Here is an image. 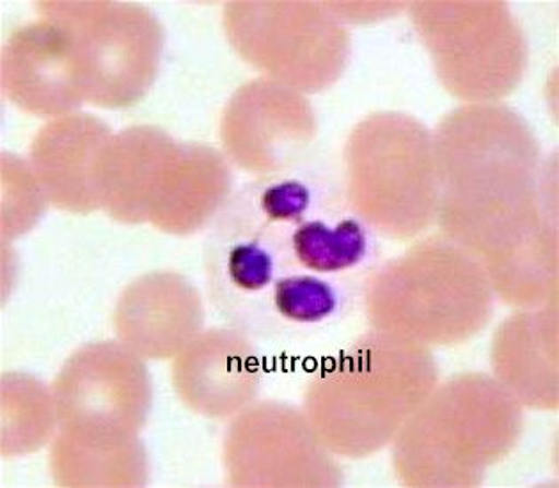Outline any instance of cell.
Instances as JSON below:
<instances>
[{"label":"cell","instance_id":"obj_1","mask_svg":"<svg viewBox=\"0 0 559 488\" xmlns=\"http://www.w3.org/2000/svg\"><path fill=\"white\" fill-rule=\"evenodd\" d=\"M431 133L441 235L487 274L558 246L549 164L521 115L502 102L460 105Z\"/></svg>","mask_w":559,"mask_h":488},{"label":"cell","instance_id":"obj_2","mask_svg":"<svg viewBox=\"0 0 559 488\" xmlns=\"http://www.w3.org/2000/svg\"><path fill=\"white\" fill-rule=\"evenodd\" d=\"M439 384L433 352L388 332H366L311 377L304 414L334 455L384 450Z\"/></svg>","mask_w":559,"mask_h":488},{"label":"cell","instance_id":"obj_3","mask_svg":"<svg viewBox=\"0 0 559 488\" xmlns=\"http://www.w3.org/2000/svg\"><path fill=\"white\" fill-rule=\"evenodd\" d=\"M522 410L492 374L439 382L394 439V471L411 487L481 484L521 439Z\"/></svg>","mask_w":559,"mask_h":488},{"label":"cell","instance_id":"obj_4","mask_svg":"<svg viewBox=\"0 0 559 488\" xmlns=\"http://www.w3.org/2000/svg\"><path fill=\"white\" fill-rule=\"evenodd\" d=\"M493 299L485 266L441 233L414 240L365 285L371 328L430 350L478 336L490 323Z\"/></svg>","mask_w":559,"mask_h":488},{"label":"cell","instance_id":"obj_5","mask_svg":"<svg viewBox=\"0 0 559 488\" xmlns=\"http://www.w3.org/2000/svg\"><path fill=\"white\" fill-rule=\"evenodd\" d=\"M348 209L389 240L413 242L437 224L441 183L433 133L402 112H377L352 130L343 155Z\"/></svg>","mask_w":559,"mask_h":488},{"label":"cell","instance_id":"obj_6","mask_svg":"<svg viewBox=\"0 0 559 488\" xmlns=\"http://www.w3.org/2000/svg\"><path fill=\"white\" fill-rule=\"evenodd\" d=\"M417 34L437 76L462 105L501 104L521 84L527 45L501 2H417Z\"/></svg>","mask_w":559,"mask_h":488},{"label":"cell","instance_id":"obj_7","mask_svg":"<svg viewBox=\"0 0 559 488\" xmlns=\"http://www.w3.org/2000/svg\"><path fill=\"white\" fill-rule=\"evenodd\" d=\"M224 29L235 52L263 79L302 95L332 86L350 53L345 27L325 4L231 2Z\"/></svg>","mask_w":559,"mask_h":488},{"label":"cell","instance_id":"obj_8","mask_svg":"<svg viewBox=\"0 0 559 488\" xmlns=\"http://www.w3.org/2000/svg\"><path fill=\"white\" fill-rule=\"evenodd\" d=\"M73 36L84 102L123 109L143 100L160 67L164 33L146 8L118 2H41Z\"/></svg>","mask_w":559,"mask_h":488},{"label":"cell","instance_id":"obj_9","mask_svg":"<svg viewBox=\"0 0 559 488\" xmlns=\"http://www.w3.org/2000/svg\"><path fill=\"white\" fill-rule=\"evenodd\" d=\"M314 118L302 93L269 79L247 82L223 116L224 157L243 171L281 175L313 143Z\"/></svg>","mask_w":559,"mask_h":488},{"label":"cell","instance_id":"obj_10","mask_svg":"<svg viewBox=\"0 0 559 488\" xmlns=\"http://www.w3.org/2000/svg\"><path fill=\"white\" fill-rule=\"evenodd\" d=\"M229 430L226 469L233 485H309L300 473H340L306 414L288 405H249Z\"/></svg>","mask_w":559,"mask_h":488},{"label":"cell","instance_id":"obj_11","mask_svg":"<svg viewBox=\"0 0 559 488\" xmlns=\"http://www.w3.org/2000/svg\"><path fill=\"white\" fill-rule=\"evenodd\" d=\"M2 81L25 112L70 115L84 102L72 33L48 16L13 31L2 50Z\"/></svg>","mask_w":559,"mask_h":488},{"label":"cell","instance_id":"obj_12","mask_svg":"<svg viewBox=\"0 0 559 488\" xmlns=\"http://www.w3.org/2000/svg\"><path fill=\"white\" fill-rule=\"evenodd\" d=\"M254 346L240 329L201 332L175 357L173 382L181 402L204 417H235L260 389Z\"/></svg>","mask_w":559,"mask_h":488},{"label":"cell","instance_id":"obj_13","mask_svg":"<svg viewBox=\"0 0 559 488\" xmlns=\"http://www.w3.org/2000/svg\"><path fill=\"white\" fill-rule=\"evenodd\" d=\"M203 317L200 294L186 277L155 272L123 291L115 320L119 337L135 354L171 359L200 336Z\"/></svg>","mask_w":559,"mask_h":488},{"label":"cell","instance_id":"obj_14","mask_svg":"<svg viewBox=\"0 0 559 488\" xmlns=\"http://www.w3.org/2000/svg\"><path fill=\"white\" fill-rule=\"evenodd\" d=\"M521 309L492 337V377L522 408H558V303Z\"/></svg>","mask_w":559,"mask_h":488},{"label":"cell","instance_id":"obj_15","mask_svg":"<svg viewBox=\"0 0 559 488\" xmlns=\"http://www.w3.org/2000/svg\"><path fill=\"white\" fill-rule=\"evenodd\" d=\"M152 384L146 366L141 356L132 348L118 343H95L76 352L59 374L56 394L61 414L72 413L73 408H84L91 414L84 421L87 427L91 417L98 413L93 430L84 433L98 436H121L112 427L110 410H130L141 419H146L147 410L127 402H119L123 396L152 400Z\"/></svg>","mask_w":559,"mask_h":488},{"label":"cell","instance_id":"obj_16","mask_svg":"<svg viewBox=\"0 0 559 488\" xmlns=\"http://www.w3.org/2000/svg\"><path fill=\"white\" fill-rule=\"evenodd\" d=\"M109 129L93 116L67 115L48 123L33 143V171L48 201L87 214L100 209L98 171Z\"/></svg>","mask_w":559,"mask_h":488},{"label":"cell","instance_id":"obj_17","mask_svg":"<svg viewBox=\"0 0 559 488\" xmlns=\"http://www.w3.org/2000/svg\"><path fill=\"white\" fill-rule=\"evenodd\" d=\"M231 194L224 153L204 144H178L147 221L164 233L190 235L217 217Z\"/></svg>","mask_w":559,"mask_h":488},{"label":"cell","instance_id":"obj_18","mask_svg":"<svg viewBox=\"0 0 559 488\" xmlns=\"http://www.w3.org/2000/svg\"><path fill=\"white\" fill-rule=\"evenodd\" d=\"M178 143L155 127L112 135L98 171L100 209L121 223H144Z\"/></svg>","mask_w":559,"mask_h":488},{"label":"cell","instance_id":"obj_19","mask_svg":"<svg viewBox=\"0 0 559 488\" xmlns=\"http://www.w3.org/2000/svg\"><path fill=\"white\" fill-rule=\"evenodd\" d=\"M343 194L325 195L317 209L289 231L288 254L294 271L323 277H345L373 258L374 233L350 209Z\"/></svg>","mask_w":559,"mask_h":488},{"label":"cell","instance_id":"obj_20","mask_svg":"<svg viewBox=\"0 0 559 488\" xmlns=\"http://www.w3.org/2000/svg\"><path fill=\"white\" fill-rule=\"evenodd\" d=\"M345 289L332 277L292 272L275 281L266 303V331L317 328L336 318Z\"/></svg>","mask_w":559,"mask_h":488}]
</instances>
